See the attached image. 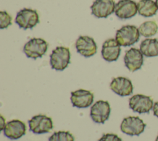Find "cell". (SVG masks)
<instances>
[{
  "label": "cell",
  "mask_w": 158,
  "mask_h": 141,
  "mask_svg": "<svg viewBox=\"0 0 158 141\" xmlns=\"http://www.w3.org/2000/svg\"><path fill=\"white\" fill-rule=\"evenodd\" d=\"M139 35V30L136 26L127 25L116 32L115 40L120 46H128L138 42Z\"/></svg>",
  "instance_id": "cell-1"
},
{
  "label": "cell",
  "mask_w": 158,
  "mask_h": 141,
  "mask_svg": "<svg viewBox=\"0 0 158 141\" xmlns=\"http://www.w3.org/2000/svg\"><path fill=\"white\" fill-rule=\"evenodd\" d=\"M124 63L127 68L131 72L139 69L143 64V54L140 49L131 48L125 52Z\"/></svg>",
  "instance_id": "cell-12"
},
{
  "label": "cell",
  "mask_w": 158,
  "mask_h": 141,
  "mask_svg": "<svg viewBox=\"0 0 158 141\" xmlns=\"http://www.w3.org/2000/svg\"><path fill=\"white\" fill-rule=\"evenodd\" d=\"M70 100L73 106L79 108H88L94 100V95L89 90L79 89L71 92Z\"/></svg>",
  "instance_id": "cell-13"
},
{
  "label": "cell",
  "mask_w": 158,
  "mask_h": 141,
  "mask_svg": "<svg viewBox=\"0 0 158 141\" xmlns=\"http://www.w3.org/2000/svg\"><path fill=\"white\" fill-rule=\"evenodd\" d=\"M98 141H122V140L115 134L107 133L103 135Z\"/></svg>",
  "instance_id": "cell-22"
},
{
  "label": "cell",
  "mask_w": 158,
  "mask_h": 141,
  "mask_svg": "<svg viewBox=\"0 0 158 141\" xmlns=\"http://www.w3.org/2000/svg\"><path fill=\"white\" fill-rule=\"evenodd\" d=\"M146 124L138 116H128L124 118L120 124L122 132L131 136L139 135L144 130Z\"/></svg>",
  "instance_id": "cell-5"
},
{
  "label": "cell",
  "mask_w": 158,
  "mask_h": 141,
  "mask_svg": "<svg viewBox=\"0 0 158 141\" xmlns=\"http://www.w3.org/2000/svg\"><path fill=\"white\" fill-rule=\"evenodd\" d=\"M153 105V100L149 96L136 94L129 99L130 108L139 114L149 113Z\"/></svg>",
  "instance_id": "cell-7"
},
{
  "label": "cell",
  "mask_w": 158,
  "mask_h": 141,
  "mask_svg": "<svg viewBox=\"0 0 158 141\" xmlns=\"http://www.w3.org/2000/svg\"><path fill=\"white\" fill-rule=\"evenodd\" d=\"M138 30L141 35L144 37H149L157 33L158 26L154 21H146L141 24Z\"/></svg>",
  "instance_id": "cell-19"
},
{
  "label": "cell",
  "mask_w": 158,
  "mask_h": 141,
  "mask_svg": "<svg viewBox=\"0 0 158 141\" xmlns=\"http://www.w3.org/2000/svg\"><path fill=\"white\" fill-rule=\"evenodd\" d=\"M138 12L139 15L149 17L155 15L157 11L156 2L152 0H140L137 3Z\"/></svg>",
  "instance_id": "cell-18"
},
{
  "label": "cell",
  "mask_w": 158,
  "mask_h": 141,
  "mask_svg": "<svg viewBox=\"0 0 158 141\" xmlns=\"http://www.w3.org/2000/svg\"><path fill=\"white\" fill-rule=\"evenodd\" d=\"M15 22L20 28L30 29L40 22L39 15L36 10L24 8L17 12Z\"/></svg>",
  "instance_id": "cell-4"
},
{
  "label": "cell",
  "mask_w": 158,
  "mask_h": 141,
  "mask_svg": "<svg viewBox=\"0 0 158 141\" xmlns=\"http://www.w3.org/2000/svg\"><path fill=\"white\" fill-rule=\"evenodd\" d=\"M152 111H153V114L154 116L158 118V101H156L152 107Z\"/></svg>",
  "instance_id": "cell-23"
},
{
  "label": "cell",
  "mask_w": 158,
  "mask_h": 141,
  "mask_svg": "<svg viewBox=\"0 0 158 141\" xmlns=\"http://www.w3.org/2000/svg\"><path fill=\"white\" fill-rule=\"evenodd\" d=\"M139 49L146 57L158 56V40L156 38H146L141 41Z\"/></svg>",
  "instance_id": "cell-17"
},
{
  "label": "cell",
  "mask_w": 158,
  "mask_h": 141,
  "mask_svg": "<svg viewBox=\"0 0 158 141\" xmlns=\"http://www.w3.org/2000/svg\"><path fill=\"white\" fill-rule=\"evenodd\" d=\"M26 129V125L23 122L19 119H13L6 124L3 131L7 138L17 140L25 134Z\"/></svg>",
  "instance_id": "cell-14"
},
{
  "label": "cell",
  "mask_w": 158,
  "mask_h": 141,
  "mask_svg": "<svg viewBox=\"0 0 158 141\" xmlns=\"http://www.w3.org/2000/svg\"><path fill=\"white\" fill-rule=\"evenodd\" d=\"M70 61L69 48L65 46H57L50 55V65L51 68L56 70H63Z\"/></svg>",
  "instance_id": "cell-2"
},
{
  "label": "cell",
  "mask_w": 158,
  "mask_h": 141,
  "mask_svg": "<svg viewBox=\"0 0 158 141\" xmlns=\"http://www.w3.org/2000/svg\"><path fill=\"white\" fill-rule=\"evenodd\" d=\"M28 124L30 130L36 134L49 132L53 128L52 119L44 114L34 116L28 121Z\"/></svg>",
  "instance_id": "cell-6"
},
{
  "label": "cell",
  "mask_w": 158,
  "mask_h": 141,
  "mask_svg": "<svg viewBox=\"0 0 158 141\" xmlns=\"http://www.w3.org/2000/svg\"><path fill=\"white\" fill-rule=\"evenodd\" d=\"M156 6L157 7V10H158V0H156Z\"/></svg>",
  "instance_id": "cell-25"
},
{
  "label": "cell",
  "mask_w": 158,
  "mask_h": 141,
  "mask_svg": "<svg viewBox=\"0 0 158 141\" xmlns=\"http://www.w3.org/2000/svg\"><path fill=\"white\" fill-rule=\"evenodd\" d=\"M114 0H95L91 6V14L98 18H107L115 12Z\"/></svg>",
  "instance_id": "cell-9"
},
{
  "label": "cell",
  "mask_w": 158,
  "mask_h": 141,
  "mask_svg": "<svg viewBox=\"0 0 158 141\" xmlns=\"http://www.w3.org/2000/svg\"><path fill=\"white\" fill-rule=\"evenodd\" d=\"M155 141H158V135H157V137H156Z\"/></svg>",
  "instance_id": "cell-26"
},
{
  "label": "cell",
  "mask_w": 158,
  "mask_h": 141,
  "mask_svg": "<svg viewBox=\"0 0 158 141\" xmlns=\"http://www.w3.org/2000/svg\"><path fill=\"white\" fill-rule=\"evenodd\" d=\"M49 141H75V138L70 132L60 130L54 132L49 138Z\"/></svg>",
  "instance_id": "cell-20"
},
{
  "label": "cell",
  "mask_w": 158,
  "mask_h": 141,
  "mask_svg": "<svg viewBox=\"0 0 158 141\" xmlns=\"http://www.w3.org/2000/svg\"><path fill=\"white\" fill-rule=\"evenodd\" d=\"M78 53L85 58H89L96 53L97 45L94 39L89 36H80L75 42Z\"/></svg>",
  "instance_id": "cell-11"
},
{
  "label": "cell",
  "mask_w": 158,
  "mask_h": 141,
  "mask_svg": "<svg viewBox=\"0 0 158 141\" xmlns=\"http://www.w3.org/2000/svg\"><path fill=\"white\" fill-rule=\"evenodd\" d=\"M110 88L114 93L120 96L130 95L133 90L131 81L123 77L114 78L110 83Z\"/></svg>",
  "instance_id": "cell-16"
},
{
  "label": "cell",
  "mask_w": 158,
  "mask_h": 141,
  "mask_svg": "<svg viewBox=\"0 0 158 141\" xmlns=\"http://www.w3.org/2000/svg\"><path fill=\"white\" fill-rule=\"evenodd\" d=\"M110 113V106L107 101H97L90 109V116L96 123L104 124L109 119Z\"/></svg>",
  "instance_id": "cell-8"
},
{
  "label": "cell",
  "mask_w": 158,
  "mask_h": 141,
  "mask_svg": "<svg viewBox=\"0 0 158 141\" xmlns=\"http://www.w3.org/2000/svg\"><path fill=\"white\" fill-rule=\"evenodd\" d=\"M120 45L115 39H107L104 42L101 54L104 60L108 62L117 61L120 54Z\"/></svg>",
  "instance_id": "cell-15"
},
{
  "label": "cell",
  "mask_w": 158,
  "mask_h": 141,
  "mask_svg": "<svg viewBox=\"0 0 158 141\" xmlns=\"http://www.w3.org/2000/svg\"><path fill=\"white\" fill-rule=\"evenodd\" d=\"M12 17L6 11L0 12V28L4 29L12 24Z\"/></svg>",
  "instance_id": "cell-21"
},
{
  "label": "cell",
  "mask_w": 158,
  "mask_h": 141,
  "mask_svg": "<svg viewBox=\"0 0 158 141\" xmlns=\"http://www.w3.org/2000/svg\"><path fill=\"white\" fill-rule=\"evenodd\" d=\"M1 130H3L4 129V127L6 126L5 124V119L3 118V116L2 115H1Z\"/></svg>",
  "instance_id": "cell-24"
},
{
  "label": "cell",
  "mask_w": 158,
  "mask_h": 141,
  "mask_svg": "<svg viewBox=\"0 0 158 141\" xmlns=\"http://www.w3.org/2000/svg\"><path fill=\"white\" fill-rule=\"evenodd\" d=\"M48 46V43L43 38H33L25 44L23 52L28 58L36 59L46 53Z\"/></svg>",
  "instance_id": "cell-3"
},
{
  "label": "cell",
  "mask_w": 158,
  "mask_h": 141,
  "mask_svg": "<svg viewBox=\"0 0 158 141\" xmlns=\"http://www.w3.org/2000/svg\"><path fill=\"white\" fill-rule=\"evenodd\" d=\"M138 12L137 4L132 0H120L115 7V14L120 19H128Z\"/></svg>",
  "instance_id": "cell-10"
}]
</instances>
